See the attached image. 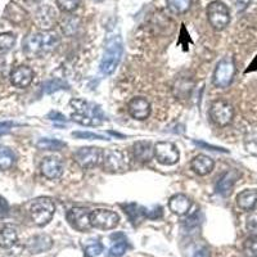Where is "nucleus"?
<instances>
[{
  "label": "nucleus",
  "mask_w": 257,
  "mask_h": 257,
  "mask_svg": "<svg viewBox=\"0 0 257 257\" xmlns=\"http://www.w3.org/2000/svg\"><path fill=\"white\" fill-rule=\"evenodd\" d=\"M134 156L139 162H149L155 157V147L149 142H137L134 144Z\"/></svg>",
  "instance_id": "412c9836"
},
{
  "label": "nucleus",
  "mask_w": 257,
  "mask_h": 257,
  "mask_svg": "<svg viewBox=\"0 0 257 257\" xmlns=\"http://www.w3.org/2000/svg\"><path fill=\"white\" fill-rule=\"evenodd\" d=\"M210 117L213 123H216L220 127H225L233 121V105L225 100H216L210 107Z\"/></svg>",
  "instance_id": "1a4fd4ad"
},
{
  "label": "nucleus",
  "mask_w": 257,
  "mask_h": 257,
  "mask_svg": "<svg viewBox=\"0 0 257 257\" xmlns=\"http://www.w3.org/2000/svg\"><path fill=\"white\" fill-rule=\"evenodd\" d=\"M48 9H49V7L41 8L38 12V16H36V22H38L39 27L45 29V31H48V29H50L53 26V24H54V21H56V12H53L49 16H47Z\"/></svg>",
  "instance_id": "5701e85b"
},
{
  "label": "nucleus",
  "mask_w": 257,
  "mask_h": 257,
  "mask_svg": "<svg viewBox=\"0 0 257 257\" xmlns=\"http://www.w3.org/2000/svg\"><path fill=\"white\" fill-rule=\"evenodd\" d=\"M40 170L41 174H43L47 179H50V180H53V179H58L61 178L62 174H63L64 171L63 161L59 157H56V156L45 157L44 160L41 161Z\"/></svg>",
  "instance_id": "4468645a"
},
{
  "label": "nucleus",
  "mask_w": 257,
  "mask_h": 257,
  "mask_svg": "<svg viewBox=\"0 0 257 257\" xmlns=\"http://www.w3.org/2000/svg\"><path fill=\"white\" fill-rule=\"evenodd\" d=\"M247 229L253 233V235H257V215H251L247 219Z\"/></svg>",
  "instance_id": "f704fd0d"
},
{
  "label": "nucleus",
  "mask_w": 257,
  "mask_h": 257,
  "mask_svg": "<svg viewBox=\"0 0 257 257\" xmlns=\"http://www.w3.org/2000/svg\"><path fill=\"white\" fill-rule=\"evenodd\" d=\"M90 211L85 207H72L67 212V221L75 230L88 231L93 228L90 222Z\"/></svg>",
  "instance_id": "f8f14e48"
},
{
  "label": "nucleus",
  "mask_w": 257,
  "mask_h": 257,
  "mask_svg": "<svg viewBox=\"0 0 257 257\" xmlns=\"http://www.w3.org/2000/svg\"><path fill=\"white\" fill-rule=\"evenodd\" d=\"M72 113L71 118L75 122L85 126H98L104 121V114L96 104L82 99H72L70 102Z\"/></svg>",
  "instance_id": "f257e3e1"
},
{
  "label": "nucleus",
  "mask_w": 257,
  "mask_h": 257,
  "mask_svg": "<svg viewBox=\"0 0 257 257\" xmlns=\"http://www.w3.org/2000/svg\"><path fill=\"white\" fill-rule=\"evenodd\" d=\"M91 226L100 230H112L120 222V216L114 211L105 210V208H98L91 211L90 213Z\"/></svg>",
  "instance_id": "6e6552de"
},
{
  "label": "nucleus",
  "mask_w": 257,
  "mask_h": 257,
  "mask_svg": "<svg viewBox=\"0 0 257 257\" xmlns=\"http://www.w3.org/2000/svg\"><path fill=\"white\" fill-rule=\"evenodd\" d=\"M166 6L174 15H183L189 11L192 0H166Z\"/></svg>",
  "instance_id": "b1692460"
},
{
  "label": "nucleus",
  "mask_w": 257,
  "mask_h": 257,
  "mask_svg": "<svg viewBox=\"0 0 257 257\" xmlns=\"http://www.w3.org/2000/svg\"><path fill=\"white\" fill-rule=\"evenodd\" d=\"M127 249V244H126L125 240H120V242H117L116 244H113L109 249V254L112 257H121Z\"/></svg>",
  "instance_id": "7c9ffc66"
},
{
  "label": "nucleus",
  "mask_w": 257,
  "mask_h": 257,
  "mask_svg": "<svg viewBox=\"0 0 257 257\" xmlns=\"http://www.w3.org/2000/svg\"><path fill=\"white\" fill-rule=\"evenodd\" d=\"M128 167H130V157L123 149H108L103 155V169L107 173H125Z\"/></svg>",
  "instance_id": "39448f33"
},
{
  "label": "nucleus",
  "mask_w": 257,
  "mask_h": 257,
  "mask_svg": "<svg viewBox=\"0 0 257 257\" xmlns=\"http://www.w3.org/2000/svg\"><path fill=\"white\" fill-rule=\"evenodd\" d=\"M155 158L164 166H173L178 164L180 153L178 147L171 142H158L155 146Z\"/></svg>",
  "instance_id": "9b49d317"
},
{
  "label": "nucleus",
  "mask_w": 257,
  "mask_h": 257,
  "mask_svg": "<svg viewBox=\"0 0 257 257\" xmlns=\"http://www.w3.org/2000/svg\"><path fill=\"white\" fill-rule=\"evenodd\" d=\"M36 147L43 151H61L62 148L66 147V143L58 139H49V138H44L36 143Z\"/></svg>",
  "instance_id": "a878e982"
},
{
  "label": "nucleus",
  "mask_w": 257,
  "mask_h": 257,
  "mask_svg": "<svg viewBox=\"0 0 257 257\" xmlns=\"http://www.w3.org/2000/svg\"><path fill=\"white\" fill-rule=\"evenodd\" d=\"M215 162L211 157L206 155H198L190 161V169L199 176H205L213 170Z\"/></svg>",
  "instance_id": "dca6fc26"
},
{
  "label": "nucleus",
  "mask_w": 257,
  "mask_h": 257,
  "mask_svg": "<svg viewBox=\"0 0 257 257\" xmlns=\"http://www.w3.org/2000/svg\"><path fill=\"white\" fill-rule=\"evenodd\" d=\"M34 71L29 66H18L11 73V82L16 88H27L34 80Z\"/></svg>",
  "instance_id": "2eb2a0df"
},
{
  "label": "nucleus",
  "mask_w": 257,
  "mask_h": 257,
  "mask_svg": "<svg viewBox=\"0 0 257 257\" xmlns=\"http://www.w3.org/2000/svg\"><path fill=\"white\" fill-rule=\"evenodd\" d=\"M80 2L81 0H57V6L62 12L71 13L76 11L77 7L80 6Z\"/></svg>",
  "instance_id": "c756f323"
},
{
  "label": "nucleus",
  "mask_w": 257,
  "mask_h": 257,
  "mask_svg": "<svg viewBox=\"0 0 257 257\" xmlns=\"http://www.w3.org/2000/svg\"><path fill=\"white\" fill-rule=\"evenodd\" d=\"M94 2H102V0H94Z\"/></svg>",
  "instance_id": "79ce46f5"
},
{
  "label": "nucleus",
  "mask_w": 257,
  "mask_h": 257,
  "mask_svg": "<svg viewBox=\"0 0 257 257\" xmlns=\"http://www.w3.org/2000/svg\"><path fill=\"white\" fill-rule=\"evenodd\" d=\"M103 155L104 152L98 147H82L75 152L73 160L81 169H93L102 162Z\"/></svg>",
  "instance_id": "0eeeda50"
},
{
  "label": "nucleus",
  "mask_w": 257,
  "mask_h": 257,
  "mask_svg": "<svg viewBox=\"0 0 257 257\" xmlns=\"http://www.w3.org/2000/svg\"><path fill=\"white\" fill-rule=\"evenodd\" d=\"M251 2L252 0H237L235 6H237L238 12H243V11H245V9L248 8L249 4H251Z\"/></svg>",
  "instance_id": "e433bc0d"
},
{
  "label": "nucleus",
  "mask_w": 257,
  "mask_h": 257,
  "mask_svg": "<svg viewBox=\"0 0 257 257\" xmlns=\"http://www.w3.org/2000/svg\"><path fill=\"white\" fill-rule=\"evenodd\" d=\"M207 18L213 30L222 31L230 24V12L229 8L220 0L211 2L207 7Z\"/></svg>",
  "instance_id": "423d86ee"
},
{
  "label": "nucleus",
  "mask_w": 257,
  "mask_h": 257,
  "mask_svg": "<svg viewBox=\"0 0 257 257\" xmlns=\"http://www.w3.org/2000/svg\"><path fill=\"white\" fill-rule=\"evenodd\" d=\"M16 162V156L13 151L7 147H0V170L12 169Z\"/></svg>",
  "instance_id": "393cba45"
},
{
  "label": "nucleus",
  "mask_w": 257,
  "mask_h": 257,
  "mask_svg": "<svg viewBox=\"0 0 257 257\" xmlns=\"http://www.w3.org/2000/svg\"><path fill=\"white\" fill-rule=\"evenodd\" d=\"M102 252H103V245L98 242L93 243V244L88 245V247L85 248V254H86V257H96V256H99Z\"/></svg>",
  "instance_id": "473e14b6"
},
{
  "label": "nucleus",
  "mask_w": 257,
  "mask_h": 257,
  "mask_svg": "<svg viewBox=\"0 0 257 257\" xmlns=\"http://www.w3.org/2000/svg\"><path fill=\"white\" fill-rule=\"evenodd\" d=\"M194 144H197V146H201V147H205V148H211V149H212V151H222V152H226L225 149L217 148V147H213V146H208V144L202 143V142H194Z\"/></svg>",
  "instance_id": "4c0bfd02"
},
{
  "label": "nucleus",
  "mask_w": 257,
  "mask_h": 257,
  "mask_svg": "<svg viewBox=\"0 0 257 257\" xmlns=\"http://www.w3.org/2000/svg\"><path fill=\"white\" fill-rule=\"evenodd\" d=\"M125 212L127 213L128 217H130V220H132L133 222H137V221H141L142 219H144V217H147V210L146 208L141 207V206L138 205H127L125 207Z\"/></svg>",
  "instance_id": "bb28decb"
},
{
  "label": "nucleus",
  "mask_w": 257,
  "mask_h": 257,
  "mask_svg": "<svg viewBox=\"0 0 257 257\" xmlns=\"http://www.w3.org/2000/svg\"><path fill=\"white\" fill-rule=\"evenodd\" d=\"M151 103L144 96H135L127 104L128 114L135 120L144 121L151 114Z\"/></svg>",
  "instance_id": "ddd939ff"
},
{
  "label": "nucleus",
  "mask_w": 257,
  "mask_h": 257,
  "mask_svg": "<svg viewBox=\"0 0 257 257\" xmlns=\"http://www.w3.org/2000/svg\"><path fill=\"white\" fill-rule=\"evenodd\" d=\"M56 212V205L49 197L36 198L30 206V216L34 224L38 226H45L52 221Z\"/></svg>",
  "instance_id": "20e7f679"
},
{
  "label": "nucleus",
  "mask_w": 257,
  "mask_h": 257,
  "mask_svg": "<svg viewBox=\"0 0 257 257\" xmlns=\"http://www.w3.org/2000/svg\"><path fill=\"white\" fill-rule=\"evenodd\" d=\"M235 75V64L233 59L225 58L220 61L213 72V85L217 88H228Z\"/></svg>",
  "instance_id": "9d476101"
},
{
  "label": "nucleus",
  "mask_w": 257,
  "mask_h": 257,
  "mask_svg": "<svg viewBox=\"0 0 257 257\" xmlns=\"http://www.w3.org/2000/svg\"><path fill=\"white\" fill-rule=\"evenodd\" d=\"M123 53V45L122 39L118 35H114L108 38V40L105 41V49L104 54H103L102 62H100V72L103 75H111L114 72L118 63L121 61Z\"/></svg>",
  "instance_id": "7ed1b4c3"
},
{
  "label": "nucleus",
  "mask_w": 257,
  "mask_h": 257,
  "mask_svg": "<svg viewBox=\"0 0 257 257\" xmlns=\"http://www.w3.org/2000/svg\"><path fill=\"white\" fill-rule=\"evenodd\" d=\"M29 3H39V2H41V0H27Z\"/></svg>",
  "instance_id": "a19ab883"
},
{
  "label": "nucleus",
  "mask_w": 257,
  "mask_h": 257,
  "mask_svg": "<svg viewBox=\"0 0 257 257\" xmlns=\"http://www.w3.org/2000/svg\"><path fill=\"white\" fill-rule=\"evenodd\" d=\"M238 207L244 211H253L257 208V189H245L237 196Z\"/></svg>",
  "instance_id": "6ab92c4d"
},
{
  "label": "nucleus",
  "mask_w": 257,
  "mask_h": 257,
  "mask_svg": "<svg viewBox=\"0 0 257 257\" xmlns=\"http://www.w3.org/2000/svg\"><path fill=\"white\" fill-rule=\"evenodd\" d=\"M196 257H210V253H208V251L206 248H202L199 251H197Z\"/></svg>",
  "instance_id": "ea45409f"
},
{
  "label": "nucleus",
  "mask_w": 257,
  "mask_h": 257,
  "mask_svg": "<svg viewBox=\"0 0 257 257\" xmlns=\"http://www.w3.org/2000/svg\"><path fill=\"white\" fill-rule=\"evenodd\" d=\"M16 44V36L11 32H4L0 34V56H3L6 53L12 49Z\"/></svg>",
  "instance_id": "cd10ccee"
},
{
  "label": "nucleus",
  "mask_w": 257,
  "mask_h": 257,
  "mask_svg": "<svg viewBox=\"0 0 257 257\" xmlns=\"http://www.w3.org/2000/svg\"><path fill=\"white\" fill-rule=\"evenodd\" d=\"M18 235L16 228L11 225H4L0 228V247L2 248H12L17 243Z\"/></svg>",
  "instance_id": "4be33fe9"
},
{
  "label": "nucleus",
  "mask_w": 257,
  "mask_h": 257,
  "mask_svg": "<svg viewBox=\"0 0 257 257\" xmlns=\"http://www.w3.org/2000/svg\"><path fill=\"white\" fill-rule=\"evenodd\" d=\"M49 117H57L56 121H66V117H64L63 114L58 113V112H52V113L49 114Z\"/></svg>",
  "instance_id": "58836bf2"
},
{
  "label": "nucleus",
  "mask_w": 257,
  "mask_h": 257,
  "mask_svg": "<svg viewBox=\"0 0 257 257\" xmlns=\"http://www.w3.org/2000/svg\"><path fill=\"white\" fill-rule=\"evenodd\" d=\"M59 44V38L56 32L40 31L29 35L24 41V50L30 58L39 57L53 50Z\"/></svg>",
  "instance_id": "f03ea898"
},
{
  "label": "nucleus",
  "mask_w": 257,
  "mask_h": 257,
  "mask_svg": "<svg viewBox=\"0 0 257 257\" xmlns=\"http://www.w3.org/2000/svg\"><path fill=\"white\" fill-rule=\"evenodd\" d=\"M192 207V201L185 194H175L170 198L169 208L170 211L178 216H183Z\"/></svg>",
  "instance_id": "f3484780"
},
{
  "label": "nucleus",
  "mask_w": 257,
  "mask_h": 257,
  "mask_svg": "<svg viewBox=\"0 0 257 257\" xmlns=\"http://www.w3.org/2000/svg\"><path fill=\"white\" fill-rule=\"evenodd\" d=\"M72 137L79 138V139H98V141H105V139H107V138L103 137V135L89 132H75L72 133Z\"/></svg>",
  "instance_id": "2f4dec72"
},
{
  "label": "nucleus",
  "mask_w": 257,
  "mask_h": 257,
  "mask_svg": "<svg viewBox=\"0 0 257 257\" xmlns=\"http://www.w3.org/2000/svg\"><path fill=\"white\" fill-rule=\"evenodd\" d=\"M13 127V122H9V121H4V122H0V137L2 135L8 134Z\"/></svg>",
  "instance_id": "c9c22d12"
},
{
  "label": "nucleus",
  "mask_w": 257,
  "mask_h": 257,
  "mask_svg": "<svg viewBox=\"0 0 257 257\" xmlns=\"http://www.w3.org/2000/svg\"><path fill=\"white\" fill-rule=\"evenodd\" d=\"M53 240L49 235L47 234H41V235H36V237L31 238L27 243V249L31 253H41V252L49 251L52 248Z\"/></svg>",
  "instance_id": "aec40b11"
},
{
  "label": "nucleus",
  "mask_w": 257,
  "mask_h": 257,
  "mask_svg": "<svg viewBox=\"0 0 257 257\" xmlns=\"http://www.w3.org/2000/svg\"><path fill=\"white\" fill-rule=\"evenodd\" d=\"M238 178H239V173H238L237 170H230L228 173H225L224 175L220 178L219 183H217V193H220V194L224 197L229 196Z\"/></svg>",
  "instance_id": "a211bd4d"
},
{
  "label": "nucleus",
  "mask_w": 257,
  "mask_h": 257,
  "mask_svg": "<svg viewBox=\"0 0 257 257\" xmlns=\"http://www.w3.org/2000/svg\"><path fill=\"white\" fill-rule=\"evenodd\" d=\"M243 251L247 257H257V235H252L244 240Z\"/></svg>",
  "instance_id": "c85d7f7f"
},
{
  "label": "nucleus",
  "mask_w": 257,
  "mask_h": 257,
  "mask_svg": "<svg viewBox=\"0 0 257 257\" xmlns=\"http://www.w3.org/2000/svg\"><path fill=\"white\" fill-rule=\"evenodd\" d=\"M66 86L64 82H62L61 80H53V81H49L48 84H45L44 91L45 93H52V91H57L59 89H63Z\"/></svg>",
  "instance_id": "72a5a7b5"
}]
</instances>
